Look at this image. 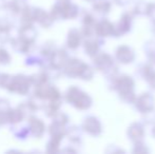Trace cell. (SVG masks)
I'll return each instance as SVG.
<instances>
[{
    "mask_svg": "<svg viewBox=\"0 0 155 154\" xmlns=\"http://www.w3.org/2000/svg\"><path fill=\"white\" fill-rule=\"evenodd\" d=\"M32 82L30 76L18 74L16 76L15 75L13 76L8 91H10L11 93H16L18 95H27L30 92Z\"/></svg>",
    "mask_w": 155,
    "mask_h": 154,
    "instance_id": "1",
    "label": "cell"
},
{
    "mask_svg": "<svg viewBox=\"0 0 155 154\" xmlns=\"http://www.w3.org/2000/svg\"><path fill=\"white\" fill-rule=\"evenodd\" d=\"M33 95H34V98L39 99V100L51 101L59 100L60 98L59 91L57 90V88L51 86V84H48V82L42 86L36 87L34 92H33Z\"/></svg>",
    "mask_w": 155,
    "mask_h": 154,
    "instance_id": "2",
    "label": "cell"
},
{
    "mask_svg": "<svg viewBox=\"0 0 155 154\" xmlns=\"http://www.w3.org/2000/svg\"><path fill=\"white\" fill-rule=\"evenodd\" d=\"M65 98L69 103L80 109L88 107V103L84 101V99H87V96L76 88H70L67 92Z\"/></svg>",
    "mask_w": 155,
    "mask_h": 154,
    "instance_id": "3",
    "label": "cell"
},
{
    "mask_svg": "<svg viewBox=\"0 0 155 154\" xmlns=\"http://www.w3.org/2000/svg\"><path fill=\"white\" fill-rule=\"evenodd\" d=\"M34 42L28 41L27 39L18 36L17 38H13L11 41V47L18 54H29L32 52Z\"/></svg>",
    "mask_w": 155,
    "mask_h": 154,
    "instance_id": "4",
    "label": "cell"
},
{
    "mask_svg": "<svg viewBox=\"0 0 155 154\" xmlns=\"http://www.w3.org/2000/svg\"><path fill=\"white\" fill-rule=\"evenodd\" d=\"M29 129L33 137L41 138L45 131V125L41 119L32 115L29 117Z\"/></svg>",
    "mask_w": 155,
    "mask_h": 154,
    "instance_id": "5",
    "label": "cell"
},
{
    "mask_svg": "<svg viewBox=\"0 0 155 154\" xmlns=\"http://www.w3.org/2000/svg\"><path fill=\"white\" fill-rule=\"evenodd\" d=\"M54 18L51 14L45 12L43 8H35V22H38L41 27L43 28H50L53 25Z\"/></svg>",
    "mask_w": 155,
    "mask_h": 154,
    "instance_id": "6",
    "label": "cell"
},
{
    "mask_svg": "<svg viewBox=\"0 0 155 154\" xmlns=\"http://www.w3.org/2000/svg\"><path fill=\"white\" fill-rule=\"evenodd\" d=\"M67 54L63 50H56L54 52V54L52 55V57L50 58V64L57 69H61L62 67H64L67 64Z\"/></svg>",
    "mask_w": 155,
    "mask_h": 154,
    "instance_id": "7",
    "label": "cell"
},
{
    "mask_svg": "<svg viewBox=\"0 0 155 154\" xmlns=\"http://www.w3.org/2000/svg\"><path fill=\"white\" fill-rule=\"evenodd\" d=\"M38 35V31L36 30V28L33 25H21L20 29H19V35L20 37L27 39L28 41H31V42H35Z\"/></svg>",
    "mask_w": 155,
    "mask_h": 154,
    "instance_id": "8",
    "label": "cell"
},
{
    "mask_svg": "<svg viewBox=\"0 0 155 154\" xmlns=\"http://www.w3.org/2000/svg\"><path fill=\"white\" fill-rule=\"evenodd\" d=\"M6 115V120H8V123H11V125H17V123H21L25 118V114H23L22 110L19 107L15 108V109H12L11 108L8 112L5 113Z\"/></svg>",
    "mask_w": 155,
    "mask_h": 154,
    "instance_id": "9",
    "label": "cell"
},
{
    "mask_svg": "<svg viewBox=\"0 0 155 154\" xmlns=\"http://www.w3.org/2000/svg\"><path fill=\"white\" fill-rule=\"evenodd\" d=\"M21 25H31L35 22V8L27 5L20 14Z\"/></svg>",
    "mask_w": 155,
    "mask_h": 154,
    "instance_id": "10",
    "label": "cell"
},
{
    "mask_svg": "<svg viewBox=\"0 0 155 154\" xmlns=\"http://www.w3.org/2000/svg\"><path fill=\"white\" fill-rule=\"evenodd\" d=\"M27 5V0H10L8 2L6 8L13 15H20Z\"/></svg>",
    "mask_w": 155,
    "mask_h": 154,
    "instance_id": "11",
    "label": "cell"
},
{
    "mask_svg": "<svg viewBox=\"0 0 155 154\" xmlns=\"http://www.w3.org/2000/svg\"><path fill=\"white\" fill-rule=\"evenodd\" d=\"M30 79H31L32 86L36 88V87L42 86V84H47V82L49 81L50 77H49V75H48V73L42 69L41 72L35 73V74L31 75V76H30Z\"/></svg>",
    "mask_w": 155,
    "mask_h": 154,
    "instance_id": "12",
    "label": "cell"
},
{
    "mask_svg": "<svg viewBox=\"0 0 155 154\" xmlns=\"http://www.w3.org/2000/svg\"><path fill=\"white\" fill-rule=\"evenodd\" d=\"M18 107L22 110V112H23V114H25V117L32 116V114H34L35 112H37L41 108L40 106H38L35 101H33V100L25 101V103H21Z\"/></svg>",
    "mask_w": 155,
    "mask_h": 154,
    "instance_id": "13",
    "label": "cell"
},
{
    "mask_svg": "<svg viewBox=\"0 0 155 154\" xmlns=\"http://www.w3.org/2000/svg\"><path fill=\"white\" fill-rule=\"evenodd\" d=\"M55 51L56 47L54 45V43L52 41H48V42L43 43L40 49H39V52L42 55V57L47 60H50V58L52 57V55H53Z\"/></svg>",
    "mask_w": 155,
    "mask_h": 154,
    "instance_id": "14",
    "label": "cell"
},
{
    "mask_svg": "<svg viewBox=\"0 0 155 154\" xmlns=\"http://www.w3.org/2000/svg\"><path fill=\"white\" fill-rule=\"evenodd\" d=\"M14 25V20H12L11 18H6V17L0 18V33H11Z\"/></svg>",
    "mask_w": 155,
    "mask_h": 154,
    "instance_id": "15",
    "label": "cell"
},
{
    "mask_svg": "<svg viewBox=\"0 0 155 154\" xmlns=\"http://www.w3.org/2000/svg\"><path fill=\"white\" fill-rule=\"evenodd\" d=\"M13 134L14 136L19 140H25L29 135L31 134L30 132L29 128H25V127H20V128H15V130H12Z\"/></svg>",
    "mask_w": 155,
    "mask_h": 154,
    "instance_id": "16",
    "label": "cell"
},
{
    "mask_svg": "<svg viewBox=\"0 0 155 154\" xmlns=\"http://www.w3.org/2000/svg\"><path fill=\"white\" fill-rule=\"evenodd\" d=\"M78 45H79V35L77 31L72 30L68 36V47L71 49H76Z\"/></svg>",
    "mask_w": 155,
    "mask_h": 154,
    "instance_id": "17",
    "label": "cell"
},
{
    "mask_svg": "<svg viewBox=\"0 0 155 154\" xmlns=\"http://www.w3.org/2000/svg\"><path fill=\"white\" fill-rule=\"evenodd\" d=\"M61 138V136H51V140L47 144L48 152H56V151H58V146H59Z\"/></svg>",
    "mask_w": 155,
    "mask_h": 154,
    "instance_id": "18",
    "label": "cell"
},
{
    "mask_svg": "<svg viewBox=\"0 0 155 154\" xmlns=\"http://www.w3.org/2000/svg\"><path fill=\"white\" fill-rule=\"evenodd\" d=\"M14 75L5 74V73H0V88L8 90L10 84L12 81V78Z\"/></svg>",
    "mask_w": 155,
    "mask_h": 154,
    "instance_id": "19",
    "label": "cell"
},
{
    "mask_svg": "<svg viewBox=\"0 0 155 154\" xmlns=\"http://www.w3.org/2000/svg\"><path fill=\"white\" fill-rule=\"evenodd\" d=\"M11 61H12V57L10 53L3 48H0V64L6 66V64H10Z\"/></svg>",
    "mask_w": 155,
    "mask_h": 154,
    "instance_id": "20",
    "label": "cell"
},
{
    "mask_svg": "<svg viewBox=\"0 0 155 154\" xmlns=\"http://www.w3.org/2000/svg\"><path fill=\"white\" fill-rule=\"evenodd\" d=\"M10 109V101L5 98H0V113H6Z\"/></svg>",
    "mask_w": 155,
    "mask_h": 154,
    "instance_id": "21",
    "label": "cell"
},
{
    "mask_svg": "<svg viewBox=\"0 0 155 154\" xmlns=\"http://www.w3.org/2000/svg\"><path fill=\"white\" fill-rule=\"evenodd\" d=\"M5 123H8L5 113H0V127L3 126V125H5Z\"/></svg>",
    "mask_w": 155,
    "mask_h": 154,
    "instance_id": "22",
    "label": "cell"
},
{
    "mask_svg": "<svg viewBox=\"0 0 155 154\" xmlns=\"http://www.w3.org/2000/svg\"><path fill=\"white\" fill-rule=\"evenodd\" d=\"M8 0H0V10L2 8H6V5H8Z\"/></svg>",
    "mask_w": 155,
    "mask_h": 154,
    "instance_id": "23",
    "label": "cell"
}]
</instances>
